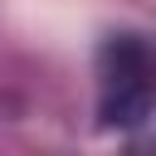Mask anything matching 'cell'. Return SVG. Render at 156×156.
Wrapping results in <instances>:
<instances>
[{"label":"cell","mask_w":156,"mask_h":156,"mask_svg":"<svg viewBox=\"0 0 156 156\" xmlns=\"http://www.w3.org/2000/svg\"><path fill=\"white\" fill-rule=\"evenodd\" d=\"M98 117L102 127H141L151 117V49L136 34H112L98 54Z\"/></svg>","instance_id":"cell-1"}]
</instances>
